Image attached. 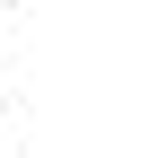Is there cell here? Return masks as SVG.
Listing matches in <instances>:
<instances>
[]
</instances>
